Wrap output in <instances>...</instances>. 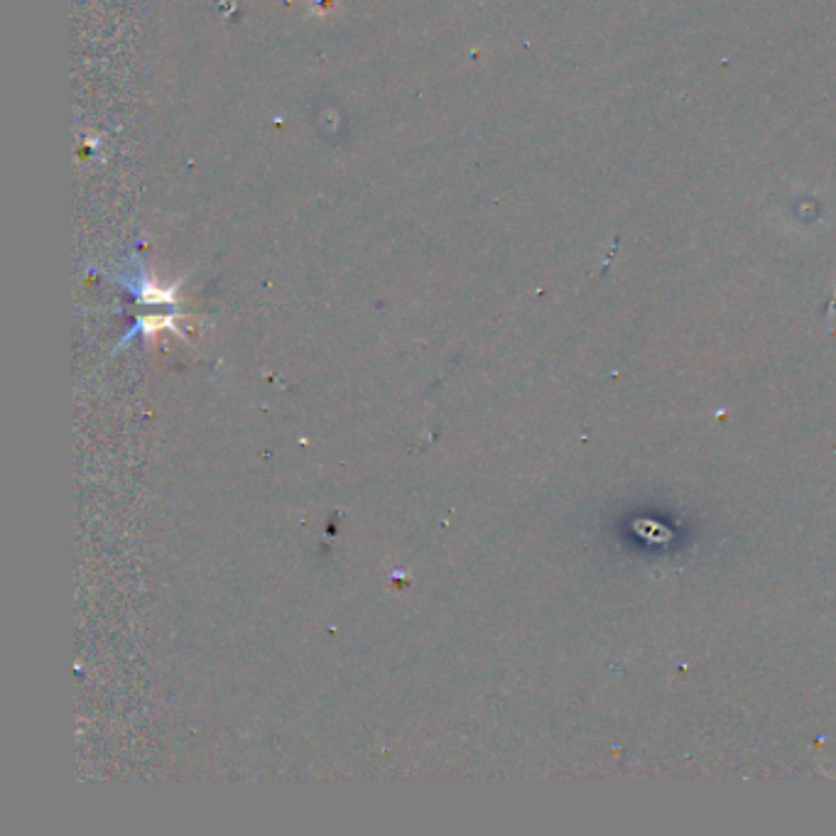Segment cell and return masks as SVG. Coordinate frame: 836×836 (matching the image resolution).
Wrapping results in <instances>:
<instances>
[{
    "label": "cell",
    "mask_w": 836,
    "mask_h": 836,
    "mask_svg": "<svg viewBox=\"0 0 836 836\" xmlns=\"http://www.w3.org/2000/svg\"><path fill=\"white\" fill-rule=\"evenodd\" d=\"M126 285L130 290L135 292V295L140 297L143 302H157V304H172L175 302V295H177V285L172 287H157L155 282H152L148 275L140 270L138 273V280H128Z\"/></svg>",
    "instance_id": "6da1fadb"
}]
</instances>
